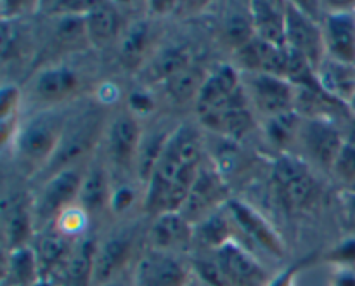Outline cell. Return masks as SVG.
Returning a JSON list of instances; mask_svg holds the SVG:
<instances>
[{
    "label": "cell",
    "instance_id": "1",
    "mask_svg": "<svg viewBox=\"0 0 355 286\" xmlns=\"http://www.w3.org/2000/svg\"><path fill=\"white\" fill-rule=\"evenodd\" d=\"M200 162L201 144L196 132L189 127H179L170 134L148 180L146 210L156 217L182 210L196 180Z\"/></svg>",
    "mask_w": 355,
    "mask_h": 286
},
{
    "label": "cell",
    "instance_id": "2",
    "mask_svg": "<svg viewBox=\"0 0 355 286\" xmlns=\"http://www.w3.org/2000/svg\"><path fill=\"white\" fill-rule=\"evenodd\" d=\"M68 118L61 111H45L31 118L16 137V149L33 163L51 162L61 142Z\"/></svg>",
    "mask_w": 355,
    "mask_h": 286
},
{
    "label": "cell",
    "instance_id": "3",
    "mask_svg": "<svg viewBox=\"0 0 355 286\" xmlns=\"http://www.w3.org/2000/svg\"><path fill=\"white\" fill-rule=\"evenodd\" d=\"M284 24H286V44L309 59L312 66H321L324 37L322 31L297 3L284 6Z\"/></svg>",
    "mask_w": 355,
    "mask_h": 286
},
{
    "label": "cell",
    "instance_id": "4",
    "mask_svg": "<svg viewBox=\"0 0 355 286\" xmlns=\"http://www.w3.org/2000/svg\"><path fill=\"white\" fill-rule=\"evenodd\" d=\"M101 127V118L97 113H85L80 115L75 120H68V125L64 128L61 142L58 146V151L54 153L52 160L49 162L51 169H61L68 163L75 162L80 156L85 155L90 149V146L96 141V135Z\"/></svg>",
    "mask_w": 355,
    "mask_h": 286
},
{
    "label": "cell",
    "instance_id": "5",
    "mask_svg": "<svg viewBox=\"0 0 355 286\" xmlns=\"http://www.w3.org/2000/svg\"><path fill=\"white\" fill-rule=\"evenodd\" d=\"M189 269L168 252L146 253L139 260L134 274V286H187Z\"/></svg>",
    "mask_w": 355,
    "mask_h": 286
},
{
    "label": "cell",
    "instance_id": "6",
    "mask_svg": "<svg viewBox=\"0 0 355 286\" xmlns=\"http://www.w3.org/2000/svg\"><path fill=\"white\" fill-rule=\"evenodd\" d=\"M82 180L83 177L75 169H62L54 174L42 191L40 200L35 207V217L40 221L59 217L68 205L78 200Z\"/></svg>",
    "mask_w": 355,
    "mask_h": 286
},
{
    "label": "cell",
    "instance_id": "7",
    "mask_svg": "<svg viewBox=\"0 0 355 286\" xmlns=\"http://www.w3.org/2000/svg\"><path fill=\"white\" fill-rule=\"evenodd\" d=\"M215 260L234 286H267L269 274L262 266L234 242L225 243L214 252Z\"/></svg>",
    "mask_w": 355,
    "mask_h": 286
},
{
    "label": "cell",
    "instance_id": "8",
    "mask_svg": "<svg viewBox=\"0 0 355 286\" xmlns=\"http://www.w3.org/2000/svg\"><path fill=\"white\" fill-rule=\"evenodd\" d=\"M225 212L231 217V221L234 222L236 228L239 231L245 233L248 238H252L253 242L259 246H262L263 250L270 253L274 257H283L284 255V245L281 242L279 235L270 228L269 222L262 217V215L257 214L252 207H248L246 203L238 200H229L225 203Z\"/></svg>",
    "mask_w": 355,
    "mask_h": 286
},
{
    "label": "cell",
    "instance_id": "9",
    "mask_svg": "<svg viewBox=\"0 0 355 286\" xmlns=\"http://www.w3.org/2000/svg\"><path fill=\"white\" fill-rule=\"evenodd\" d=\"M243 92L239 85V75L232 66L225 65L215 69L210 76H207L200 94L196 97L198 115L207 117L215 113L220 108L227 106Z\"/></svg>",
    "mask_w": 355,
    "mask_h": 286
},
{
    "label": "cell",
    "instance_id": "10",
    "mask_svg": "<svg viewBox=\"0 0 355 286\" xmlns=\"http://www.w3.org/2000/svg\"><path fill=\"white\" fill-rule=\"evenodd\" d=\"M274 180L279 193L291 207H302L311 200L314 193V177L309 172L307 165L293 156H283L274 167Z\"/></svg>",
    "mask_w": 355,
    "mask_h": 286
},
{
    "label": "cell",
    "instance_id": "11",
    "mask_svg": "<svg viewBox=\"0 0 355 286\" xmlns=\"http://www.w3.org/2000/svg\"><path fill=\"white\" fill-rule=\"evenodd\" d=\"M290 47H277L260 38H253L245 47L238 49V61L246 69L263 75H272L284 78L290 68Z\"/></svg>",
    "mask_w": 355,
    "mask_h": 286
},
{
    "label": "cell",
    "instance_id": "12",
    "mask_svg": "<svg viewBox=\"0 0 355 286\" xmlns=\"http://www.w3.org/2000/svg\"><path fill=\"white\" fill-rule=\"evenodd\" d=\"M324 47L333 61L352 65L355 61V16L349 10H338L326 17Z\"/></svg>",
    "mask_w": 355,
    "mask_h": 286
},
{
    "label": "cell",
    "instance_id": "13",
    "mask_svg": "<svg viewBox=\"0 0 355 286\" xmlns=\"http://www.w3.org/2000/svg\"><path fill=\"white\" fill-rule=\"evenodd\" d=\"M252 97L262 113L276 118L290 113L293 104V89L284 78L257 73L252 78Z\"/></svg>",
    "mask_w": 355,
    "mask_h": 286
},
{
    "label": "cell",
    "instance_id": "14",
    "mask_svg": "<svg viewBox=\"0 0 355 286\" xmlns=\"http://www.w3.org/2000/svg\"><path fill=\"white\" fill-rule=\"evenodd\" d=\"M132 255V239L127 235H118L106 239L96 249L94 257L92 285L101 286L116 280L118 274L127 266Z\"/></svg>",
    "mask_w": 355,
    "mask_h": 286
},
{
    "label": "cell",
    "instance_id": "15",
    "mask_svg": "<svg viewBox=\"0 0 355 286\" xmlns=\"http://www.w3.org/2000/svg\"><path fill=\"white\" fill-rule=\"evenodd\" d=\"M149 238L153 249L172 253V250L186 249L191 242H194V229L180 212H168L156 217Z\"/></svg>",
    "mask_w": 355,
    "mask_h": 286
},
{
    "label": "cell",
    "instance_id": "16",
    "mask_svg": "<svg viewBox=\"0 0 355 286\" xmlns=\"http://www.w3.org/2000/svg\"><path fill=\"white\" fill-rule=\"evenodd\" d=\"M87 38L96 47H106L113 44L121 30V19L118 10L111 3L94 2L92 7L83 14Z\"/></svg>",
    "mask_w": 355,
    "mask_h": 286
},
{
    "label": "cell",
    "instance_id": "17",
    "mask_svg": "<svg viewBox=\"0 0 355 286\" xmlns=\"http://www.w3.org/2000/svg\"><path fill=\"white\" fill-rule=\"evenodd\" d=\"M141 148V127L132 115L114 118L110 128V155L120 165H128Z\"/></svg>",
    "mask_w": 355,
    "mask_h": 286
},
{
    "label": "cell",
    "instance_id": "18",
    "mask_svg": "<svg viewBox=\"0 0 355 286\" xmlns=\"http://www.w3.org/2000/svg\"><path fill=\"white\" fill-rule=\"evenodd\" d=\"M2 229L3 238L10 250L26 246L31 235V212L23 196L3 198L2 203Z\"/></svg>",
    "mask_w": 355,
    "mask_h": 286
},
{
    "label": "cell",
    "instance_id": "19",
    "mask_svg": "<svg viewBox=\"0 0 355 286\" xmlns=\"http://www.w3.org/2000/svg\"><path fill=\"white\" fill-rule=\"evenodd\" d=\"M222 196H224V186H222V180L218 179L217 174L214 170H203L200 167L193 190H191L189 198L182 208L186 214L182 215L186 219H194L208 214Z\"/></svg>",
    "mask_w": 355,
    "mask_h": 286
},
{
    "label": "cell",
    "instance_id": "20",
    "mask_svg": "<svg viewBox=\"0 0 355 286\" xmlns=\"http://www.w3.org/2000/svg\"><path fill=\"white\" fill-rule=\"evenodd\" d=\"M201 121L207 127L222 132L225 135H231L234 139L245 135L253 125L252 113L246 108V99L243 92L232 103H229L227 106L220 108L218 111L207 115V117H201Z\"/></svg>",
    "mask_w": 355,
    "mask_h": 286
},
{
    "label": "cell",
    "instance_id": "21",
    "mask_svg": "<svg viewBox=\"0 0 355 286\" xmlns=\"http://www.w3.org/2000/svg\"><path fill=\"white\" fill-rule=\"evenodd\" d=\"M304 139L309 153L324 167L335 165L336 158L345 146L335 127L319 120L311 121L304 128Z\"/></svg>",
    "mask_w": 355,
    "mask_h": 286
},
{
    "label": "cell",
    "instance_id": "22",
    "mask_svg": "<svg viewBox=\"0 0 355 286\" xmlns=\"http://www.w3.org/2000/svg\"><path fill=\"white\" fill-rule=\"evenodd\" d=\"M250 12H252L257 38L277 45V47H288L284 6L276 7L274 2H252Z\"/></svg>",
    "mask_w": 355,
    "mask_h": 286
},
{
    "label": "cell",
    "instance_id": "23",
    "mask_svg": "<svg viewBox=\"0 0 355 286\" xmlns=\"http://www.w3.org/2000/svg\"><path fill=\"white\" fill-rule=\"evenodd\" d=\"M40 276V266L33 250L28 246L10 250L3 267V286H31Z\"/></svg>",
    "mask_w": 355,
    "mask_h": 286
},
{
    "label": "cell",
    "instance_id": "24",
    "mask_svg": "<svg viewBox=\"0 0 355 286\" xmlns=\"http://www.w3.org/2000/svg\"><path fill=\"white\" fill-rule=\"evenodd\" d=\"M78 80L69 68L54 66L38 73L35 78L33 89L40 99L45 101H62L75 92Z\"/></svg>",
    "mask_w": 355,
    "mask_h": 286
},
{
    "label": "cell",
    "instance_id": "25",
    "mask_svg": "<svg viewBox=\"0 0 355 286\" xmlns=\"http://www.w3.org/2000/svg\"><path fill=\"white\" fill-rule=\"evenodd\" d=\"M94 242L87 239L78 246H75L62 266V283L61 286H94V257H96Z\"/></svg>",
    "mask_w": 355,
    "mask_h": 286
},
{
    "label": "cell",
    "instance_id": "26",
    "mask_svg": "<svg viewBox=\"0 0 355 286\" xmlns=\"http://www.w3.org/2000/svg\"><path fill=\"white\" fill-rule=\"evenodd\" d=\"M107 201H111L110 187H107L106 172L103 165L96 163L89 169L82 180L78 194V205L85 214H97L106 207Z\"/></svg>",
    "mask_w": 355,
    "mask_h": 286
},
{
    "label": "cell",
    "instance_id": "27",
    "mask_svg": "<svg viewBox=\"0 0 355 286\" xmlns=\"http://www.w3.org/2000/svg\"><path fill=\"white\" fill-rule=\"evenodd\" d=\"M75 246L69 245V236L62 231L49 233L38 243V266H40V274H47L54 271L55 267H61L71 255Z\"/></svg>",
    "mask_w": 355,
    "mask_h": 286
},
{
    "label": "cell",
    "instance_id": "28",
    "mask_svg": "<svg viewBox=\"0 0 355 286\" xmlns=\"http://www.w3.org/2000/svg\"><path fill=\"white\" fill-rule=\"evenodd\" d=\"M149 44L148 21H135L125 30L120 44V59L127 68H137Z\"/></svg>",
    "mask_w": 355,
    "mask_h": 286
},
{
    "label": "cell",
    "instance_id": "29",
    "mask_svg": "<svg viewBox=\"0 0 355 286\" xmlns=\"http://www.w3.org/2000/svg\"><path fill=\"white\" fill-rule=\"evenodd\" d=\"M232 224L234 222L231 221L227 212L225 214H211L205 217V221L198 228H194V239L215 252L225 243L232 242Z\"/></svg>",
    "mask_w": 355,
    "mask_h": 286
},
{
    "label": "cell",
    "instance_id": "30",
    "mask_svg": "<svg viewBox=\"0 0 355 286\" xmlns=\"http://www.w3.org/2000/svg\"><path fill=\"white\" fill-rule=\"evenodd\" d=\"M191 66L189 52L184 47H170L159 52L148 68V78L153 82H168L172 76Z\"/></svg>",
    "mask_w": 355,
    "mask_h": 286
},
{
    "label": "cell",
    "instance_id": "31",
    "mask_svg": "<svg viewBox=\"0 0 355 286\" xmlns=\"http://www.w3.org/2000/svg\"><path fill=\"white\" fill-rule=\"evenodd\" d=\"M203 72L196 66H187L186 69L177 73L175 76L165 82L166 92L172 97L175 103H187V101H196L198 94H200L201 87L205 83Z\"/></svg>",
    "mask_w": 355,
    "mask_h": 286
},
{
    "label": "cell",
    "instance_id": "32",
    "mask_svg": "<svg viewBox=\"0 0 355 286\" xmlns=\"http://www.w3.org/2000/svg\"><path fill=\"white\" fill-rule=\"evenodd\" d=\"M222 35H224L225 42L236 51L245 47L248 42L255 38V26H253L252 12H241L239 9L231 10L225 16L224 23H222Z\"/></svg>",
    "mask_w": 355,
    "mask_h": 286
},
{
    "label": "cell",
    "instance_id": "33",
    "mask_svg": "<svg viewBox=\"0 0 355 286\" xmlns=\"http://www.w3.org/2000/svg\"><path fill=\"white\" fill-rule=\"evenodd\" d=\"M193 267L196 276L200 278V281H203L207 286H234L227 278V274L224 273V269L218 266L215 257L194 259Z\"/></svg>",
    "mask_w": 355,
    "mask_h": 286
},
{
    "label": "cell",
    "instance_id": "34",
    "mask_svg": "<svg viewBox=\"0 0 355 286\" xmlns=\"http://www.w3.org/2000/svg\"><path fill=\"white\" fill-rule=\"evenodd\" d=\"M19 92L16 87H3L0 94V118H2V142L6 144L9 139V125L14 124Z\"/></svg>",
    "mask_w": 355,
    "mask_h": 286
},
{
    "label": "cell",
    "instance_id": "35",
    "mask_svg": "<svg viewBox=\"0 0 355 286\" xmlns=\"http://www.w3.org/2000/svg\"><path fill=\"white\" fill-rule=\"evenodd\" d=\"M333 170L338 174L342 179L349 180V183H355V144L349 142L343 146L342 153L336 158Z\"/></svg>",
    "mask_w": 355,
    "mask_h": 286
},
{
    "label": "cell",
    "instance_id": "36",
    "mask_svg": "<svg viewBox=\"0 0 355 286\" xmlns=\"http://www.w3.org/2000/svg\"><path fill=\"white\" fill-rule=\"evenodd\" d=\"M326 259L329 262L336 264L338 269H343V267L345 269H355V239H349V242L336 246L333 252H329Z\"/></svg>",
    "mask_w": 355,
    "mask_h": 286
},
{
    "label": "cell",
    "instance_id": "37",
    "mask_svg": "<svg viewBox=\"0 0 355 286\" xmlns=\"http://www.w3.org/2000/svg\"><path fill=\"white\" fill-rule=\"evenodd\" d=\"M83 217H85V212L82 208L80 210H64L58 217L59 224H61L59 231H62L68 236H71L73 233H78L83 228Z\"/></svg>",
    "mask_w": 355,
    "mask_h": 286
},
{
    "label": "cell",
    "instance_id": "38",
    "mask_svg": "<svg viewBox=\"0 0 355 286\" xmlns=\"http://www.w3.org/2000/svg\"><path fill=\"white\" fill-rule=\"evenodd\" d=\"M132 201H134V193H132L128 187H121V190H118L116 193L111 196L110 203L114 210L121 212V210H125V208H127Z\"/></svg>",
    "mask_w": 355,
    "mask_h": 286
},
{
    "label": "cell",
    "instance_id": "39",
    "mask_svg": "<svg viewBox=\"0 0 355 286\" xmlns=\"http://www.w3.org/2000/svg\"><path fill=\"white\" fill-rule=\"evenodd\" d=\"M331 286H355V269H338L333 276Z\"/></svg>",
    "mask_w": 355,
    "mask_h": 286
},
{
    "label": "cell",
    "instance_id": "40",
    "mask_svg": "<svg viewBox=\"0 0 355 286\" xmlns=\"http://www.w3.org/2000/svg\"><path fill=\"white\" fill-rule=\"evenodd\" d=\"M297 271H298V266H295L293 269L284 271V273L279 274L276 280H270L267 286H293V280H295V274H297Z\"/></svg>",
    "mask_w": 355,
    "mask_h": 286
},
{
    "label": "cell",
    "instance_id": "41",
    "mask_svg": "<svg viewBox=\"0 0 355 286\" xmlns=\"http://www.w3.org/2000/svg\"><path fill=\"white\" fill-rule=\"evenodd\" d=\"M347 208H349L350 214L355 217V193L347 194Z\"/></svg>",
    "mask_w": 355,
    "mask_h": 286
},
{
    "label": "cell",
    "instance_id": "42",
    "mask_svg": "<svg viewBox=\"0 0 355 286\" xmlns=\"http://www.w3.org/2000/svg\"><path fill=\"white\" fill-rule=\"evenodd\" d=\"M31 286H58V285H54V283H51V281H49V280H44V278H40V280H38L37 283L31 285Z\"/></svg>",
    "mask_w": 355,
    "mask_h": 286
},
{
    "label": "cell",
    "instance_id": "43",
    "mask_svg": "<svg viewBox=\"0 0 355 286\" xmlns=\"http://www.w3.org/2000/svg\"><path fill=\"white\" fill-rule=\"evenodd\" d=\"M101 286H125V285H123V283H120V281H118V280H113V281H110V283L101 285Z\"/></svg>",
    "mask_w": 355,
    "mask_h": 286
},
{
    "label": "cell",
    "instance_id": "44",
    "mask_svg": "<svg viewBox=\"0 0 355 286\" xmlns=\"http://www.w3.org/2000/svg\"><path fill=\"white\" fill-rule=\"evenodd\" d=\"M350 104H352V108L355 110V92L352 94V97H350Z\"/></svg>",
    "mask_w": 355,
    "mask_h": 286
},
{
    "label": "cell",
    "instance_id": "45",
    "mask_svg": "<svg viewBox=\"0 0 355 286\" xmlns=\"http://www.w3.org/2000/svg\"><path fill=\"white\" fill-rule=\"evenodd\" d=\"M187 286H196V285H194L193 281H189V283H187Z\"/></svg>",
    "mask_w": 355,
    "mask_h": 286
}]
</instances>
